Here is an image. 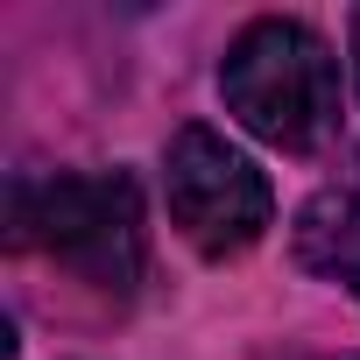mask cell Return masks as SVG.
Here are the masks:
<instances>
[{"mask_svg": "<svg viewBox=\"0 0 360 360\" xmlns=\"http://www.w3.org/2000/svg\"><path fill=\"white\" fill-rule=\"evenodd\" d=\"M297 262L360 297V191H318L297 212Z\"/></svg>", "mask_w": 360, "mask_h": 360, "instance_id": "4", "label": "cell"}, {"mask_svg": "<svg viewBox=\"0 0 360 360\" xmlns=\"http://www.w3.org/2000/svg\"><path fill=\"white\" fill-rule=\"evenodd\" d=\"M15 248H43L92 290L127 297L141 283V191L127 169L85 176H22L15 184Z\"/></svg>", "mask_w": 360, "mask_h": 360, "instance_id": "2", "label": "cell"}, {"mask_svg": "<svg viewBox=\"0 0 360 360\" xmlns=\"http://www.w3.org/2000/svg\"><path fill=\"white\" fill-rule=\"evenodd\" d=\"M162 191H169V219L198 255L226 262V255H248L269 219H276V191L269 176L212 127H176L169 134V155H162Z\"/></svg>", "mask_w": 360, "mask_h": 360, "instance_id": "3", "label": "cell"}, {"mask_svg": "<svg viewBox=\"0 0 360 360\" xmlns=\"http://www.w3.org/2000/svg\"><path fill=\"white\" fill-rule=\"evenodd\" d=\"M219 92L233 120L283 155H311L339 134V57L311 22H248L219 64Z\"/></svg>", "mask_w": 360, "mask_h": 360, "instance_id": "1", "label": "cell"}, {"mask_svg": "<svg viewBox=\"0 0 360 360\" xmlns=\"http://www.w3.org/2000/svg\"><path fill=\"white\" fill-rule=\"evenodd\" d=\"M353 71H360V15H353Z\"/></svg>", "mask_w": 360, "mask_h": 360, "instance_id": "5", "label": "cell"}]
</instances>
